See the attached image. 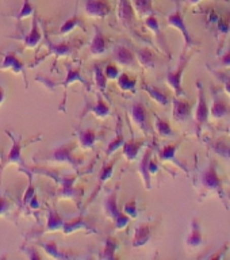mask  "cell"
Returning a JSON list of instances; mask_svg holds the SVG:
<instances>
[{"mask_svg": "<svg viewBox=\"0 0 230 260\" xmlns=\"http://www.w3.org/2000/svg\"><path fill=\"white\" fill-rule=\"evenodd\" d=\"M226 132H227V134H229V136H230V125L227 126V130H226Z\"/></svg>", "mask_w": 230, "mask_h": 260, "instance_id": "cell-53", "label": "cell"}, {"mask_svg": "<svg viewBox=\"0 0 230 260\" xmlns=\"http://www.w3.org/2000/svg\"><path fill=\"white\" fill-rule=\"evenodd\" d=\"M202 2V0H188V3L191 4V6H196V4H199Z\"/></svg>", "mask_w": 230, "mask_h": 260, "instance_id": "cell-52", "label": "cell"}, {"mask_svg": "<svg viewBox=\"0 0 230 260\" xmlns=\"http://www.w3.org/2000/svg\"><path fill=\"white\" fill-rule=\"evenodd\" d=\"M137 61L142 68L153 69L156 67V54L149 48H141L136 52Z\"/></svg>", "mask_w": 230, "mask_h": 260, "instance_id": "cell-34", "label": "cell"}, {"mask_svg": "<svg viewBox=\"0 0 230 260\" xmlns=\"http://www.w3.org/2000/svg\"><path fill=\"white\" fill-rule=\"evenodd\" d=\"M229 111L230 107L227 105V102L221 95H217L213 91V105H211L210 109L211 117L214 118V119H222V118L229 115Z\"/></svg>", "mask_w": 230, "mask_h": 260, "instance_id": "cell-28", "label": "cell"}, {"mask_svg": "<svg viewBox=\"0 0 230 260\" xmlns=\"http://www.w3.org/2000/svg\"><path fill=\"white\" fill-rule=\"evenodd\" d=\"M79 145V142H67L62 145H58L50 150V153L44 157H32V160L37 162H54V164H68L77 170L83 164L81 158H77L73 156V152Z\"/></svg>", "mask_w": 230, "mask_h": 260, "instance_id": "cell-4", "label": "cell"}, {"mask_svg": "<svg viewBox=\"0 0 230 260\" xmlns=\"http://www.w3.org/2000/svg\"><path fill=\"white\" fill-rule=\"evenodd\" d=\"M152 157H153V152H152L150 148H148L144 156H142V158L140 160V164H138V174L141 176L146 190L152 188V175L149 172V161L152 160Z\"/></svg>", "mask_w": 230, "mask_h": 260, "instance_id": "cell-27", "label": "cell"}, {"mask_svg": "<svg viewBox=\"0 0 230 260\" xmlns=\"http://www.w3.org/2000/svg\"><path fill=\"white\" fill-rule=\"evenodd\" d=\"M93 80H95V87L97 88V92L105 95L106 89H107V76L105 75V69L102 68L101 65H93Z\"/></svg>", "mask_w": 230, "mask_h": 260, "instance_id": "cell-39", "label": "cell"}, {"mask_svg": "<svg viewBox=\"0 0 230 260\" xmlns=\"http://www.w3.org/2000/svg\"><path fill=\"white\" fill-rule=\"evenodd\" d=\"M171 103H172V117L175 121L184 122L190 118L192 111V105L190 101H187L186 98L175 96Z\"/></svg>", "mask_w": 230, "mask_h": 260, "instance_id": "cell-20", "label": "cell"}, {"mask_svg": "<svg viewBox=\"0 0 230 260\" xmlns=\"http://www.w3.org/2000/svg\"><path fill=\"white\" fill-rule=\"evenodd\" d=\"M20 252L24 253L26 257H28V259H41V255L40 252H38V249L34 247H30L27 244H22V245H20Z\"/></svg>", "mask_w": 230, "mask_h": 260, "instance_id": "cell-45", "label": "cell"}, {"mask_svg": "<svg viewBox=\"0 0 230 260\" xmlns=\"http://www.w3.org/2000/svg\"><path fill=\"white\" fill-rule=\"evenodd\" d=\"M65 221H67V219H64V217H61L60 213H58L56 209H53L52 206H48V221H46L45 228L42 231L31 232V233L28 235V237H31V236H42L45 235V233L62 231Z\"/></svg>", "mask_w": 230, "mask_h": 260, "instance_id": "cell-18", "label": "cell"}, {"mask_svg": "<svg viewBox=\"0 0 230 260\" xmlns=\"http://www.w3.org/2000/svg\"><path fill=\"white\" fill-rule=\"evenodd\" d=\"M191 60V54H187L186 52H183L180 54V58H179V64L178 67L172 71H168L166 77V83L167 85L170 87L172 91L175 92L176 96L180 98H186V92L182 87V80H183V73L186 71L187 65Z\"/></svg>", "mask_w": 230, "mask_h": 260, "instance_id": "cell-9", "label": "cell"}, {"mask_svg": "<svg viewBox=\"0 0 230 260\" xmlns=\"http://www.w3.org/2000/svg\"><path fill=\"white\" fill-rule=\"evenodd\" d=\"M42 172V175H46L49 178H52L54 180L58 190H57V197L58 198H68L73 199L77 205H80V199L83 197V190L75 187V183L77 182V179L80 175H60L50 172L49 170H42V168H34L32 172Z\"/></svg>", "mask_w": 230, "mask_h": 260, "instance_id": "cell-2", "label": "cell"}, {"mask_svg": "<svg viewBox=\"0 0 230 260\" xmlns=\"http://www.w3.org/2000/svg\"><path fill=\"white\" fill-rule=\"evenodd\" d=\"M0 157H2V154H0Z\"/></svg>", "mask_w": 230, "mask_h": 260, "instance_id": "cell-54", "label": "cell"}, {"mask_svg": "<svg viewBox=\"0 0 230 260\" xmlns=\"http://www.w3.org/2000/svg\"><path fill=\"white\" fill-rule=\"evenodd\" d=\"M213 73H214L215 76L218 77L219 80L222 81L223 89H225V92L230 96V75H223V73H218V72H215V71H213Z\"/></svg>", "mask_w": 230, "mask_h": 260, "instance_id": "cell-48", "label": "cell"}, {"mask_svg": "<svg viewBox=\"0 0 230 260\" xmlns=\"http://www.w3.org/2000/svg\"><path fill=\"white\" fill-rule=\"evenodd\" d=\"M217 26V31L218 34L222 36V38L227 36V32L230 31V16H222V18H218L217 16V20L213 22Z\"/></svg>", "mask_w": 230, "mask_h": 260, "instance_id": "cell-43", "label": "cell"}, {"mask_svg": "<svg viewBox=\"0 0 230 260\" xmlns=\"http://www.w3.org/2000/svg\"><path fill=\"white\" fill-rule=\"evenodd\" d=\"M158 170H160V166H158L157 158L152 157V160H150V161H149V172H150V175L157 174Z\"/></svg>", "mask_w": 230, "mask_h": 260, "instance_id": "cell-50", "label": "cell"}, {"mask_svg": "<svg viewBox=\"0 0 230 260\" xmlns=\"http://www.w3.org/2000/svg\"><path fill=\"white\" fill-rule=\"evenodd\" d=\"M45 46L48 48V52L44 57L41 58H37V61L30 67V68H34L38 62L44 61L46 57L54 56V65L57 64V61L60 60L61 57H69L72 56L73 53L79 50V48L81 46L80 41H62V42H58V44H53L52 41L49 40L48 34H45Z\"/></svg>", "mask_w": 230, "mask_h": 260, "instance_id": "cell-7", "label": "cell"}, {"mask_svg": "<svg viewBox=\"0 0 230 260\" xmlns=\"http://www.w3.org/2000/svg\"><path fill=\"white\" fill-rule=\"evenodd\" d=\"M6 99H7V91H6V88H4L3 85L0 84V106L3 105L4 102H6Z\"/></svg>", "mask_w": 230, "mask_h": 260, "instance_id": "cell-51", "label": "cell"}, {"mask_svg": "<svg viewBox=\"0 0 230 260\" xmlns=\"http://www.w3.org/2000/svg\"><path fill=\"white\" fill-rule=\"evenodd\" d=\"M65 68H67V77H65L64 81H52L49 77L44 76V75H37L36 77V81H40V83H42L45 87H48V88L52 89V91L54 89V87H57V85H64L65 93H64V99H62V103L60 105V111H65V103H67V89H68L69 85L73 84V83H76V81H79V83H81V84L84 85L85 88L88 89V91L91 89L88 81L81 76L80 65H79V67H73L72 62H65Z\"/></svg>", "mask_w": 230, "mask_h": 260, "instance_id": "cell-3", "label": "cell"}, {"mask_svg": "<svg viewBox=\"0 0 230 260\" xmlns=\"http://www.w3.org/2000/svg\"><path fill=\"white\" fill-rule=\"evenodd\" d=\"M121 247L119 240H117L114 236H109L105 241V247H103V252H102L101 257L106 260H113L117 257V251Z\"/></svg>", "mask_w": 230, "mask_h": 260, "instance_id": "cell-36", "label": "cell"}, {"mask_svg": "<svg viewBox=\"0 0 230 260\" xmlns=\"http://www.w3.org/2000/svg\"><path fill=\"white\" fill-rule=\"evenodd\" d=\"M145 26L149 31H152L154 34V37H156V42H157V45L160 46V49H161L162 52L166 53L167 56L171 57L170 48H168V44H167L166 37H164V34L161 32V30H160V23H158L157 16L156 15L148 16V18L145 19Z\"/></svg>", "mask_w": 230, "mask_h": 260, "instance_id": "cell-25", "label": "cell"}, {"mask_svg": "<svg viewBox=\"0 0 230 260\" xmlns=\"http://www.w3.org/2000/svg\"><path fill=\"white\" fill-rule=\"evenodd\" d=\"M154 232V223L153 222H141L140 225L136 226L134 229L133 243L132 247L133 248H141L144 245L149 243L152 236Z\"/></svg>", "mask_w": 230, "mask_h": 260, "instance_id": "cell-19", "label": "cell"}, {"mask_svg": "<svg viewBox=\"0 0 230 260\" xmlns=\"http://www.w3.org/2000/svg\"><path fill=\"white\" fill-rule=\"evenodd\" d=\"M115 162H117V160H113V161L105 162V164L102 166L101 174H99V179H97V187H96V190H95V194H96L97 190H101L102 187L105 186L106 183L109 182L110 179H111L114 172V167H115Z\"/></svg>", "mask_w": 230, "mask_h": 260, "instance_id": "cell-40", "label": "cell"}, {"mask_svg": "<svg viewBox=\"0 0 230 260\" xmlns=\"http://www.w3.org/2000/svg\"><path fill=\"white\" fill-rule=\"evenodd\" d=\"M203 244V236H202V229H201V222H199V218L195 215L191 219L190 225V232L187 235L186 239V245L188 249L194 251V249H198L199 247H202Z\"/></svg>", "mask_w": 230, "mask_h": 260, "instance_id": "cell-24", "label": "cell"}, {"mask_svg": "<svg viewBox=\"0 0 230 260\" xmlns=\"http://www.w3.org/2000/svg\"><path fill=\"white\" fill-rule=\"evenodd\" d=\"M113 58L117 64L122 65V67H133L137 61V57L132 52V49H129L125 45H117L114 48Z\"/></svg>", "mask_w": 230, "mask_h": 260, "instance_id": "cell-26", "label": "cell"}, {"mask_svg": "<svg viewBox=\"0 0 230 260\" xmlns=\"http://www.w3.org/2000/svg\"><path fill=\"white\" fill-rule=\"evenodd\" d=\"M132 3L140 19H146L148 16L154 15L153 0H132Z\"/></svg>", "mask_w": 230, "mask_h": 260, "instance_id": "cell-33", "label": "cell"}, {"mask_svg": "<svg viewBox=\"0 0 230 260\" xmlns=\"http://www.w3.org/2000/svg\"><path fill=\"white\" fill-rule=\"evenodd\" d=\"M125 137H123V132H122V126H121V119L117 122V133H115V137L110 141L109 146H107V149H106V156L109 157L111 154L118 150L121 146H123L125 144Z\"/></svg>", "mask_w": 230, "mask_h": 260, "instance_id": "cell-38", "label": "cell"}, {"mask_svg": "<svg viewBox=\"0 0 230 260\" xmlns=\"http://www.w3.org/2000/svg\"><path fill=\"white\" fill-rule=\"evenodd\" d=\"M105 75L109 80H117L121 72H119V68L115 64H107L105 68Z\"/></svg>", "mask_w": 230, "mask_h": 260, "instance_id": "cell-46", "label": "cell"}, {"mask_svg": "<svg viewBox=\"0 0 230 260\" xmlns=\"http://www.w3.org/2000/svg\"><path fill=\"white\" fill-rule=\"evenodd\" d=\"M118 87L122 91H127V92H136V87H137V79L130 76L127 73H121L119 77L117 79Z\"/></svg>", "mask_w": 230, "mask_h": 260, "instance_id": "cell-41", "label": "cell"}, {"mask_svg": "<svg viewBox=\"0 0 230 260\" xmlns=\"http://www.w3.org/2000/svg\"><path fill=\"white\" fill-rule=\"evenodd\" d=\"M38 247H41L45 251V253L49 256V257H53V259H67L68 257V253L64 251H61L57 243L54 240H49V241H38Z\"/></svg>", "mask_w": 230, "mask_h": 260, "instance_id": "cell-32", "label": "cell"}, {"mask_svg": "<svg viewBox=\"0 0 230 260\" xmlns=\"http://www.w3.org/2000/svg\"><path fill=\"white\" fill-rule=\"evenodd\" d=\"M118 191H119V186H115V188H113L107 194L103 201V211L106 217L113 221L115 229L123 231L129 225L132 218L118 209Z\"/></svg>", "mask_w": 230, "mask_h": 260, "instance_id": "cell-6", "label": "cell"}, {"mask_svg": "<svg viewBox=\"0 0 230 260\" xmlns=\"http://www.w3.org/2000/svg\"><path fill=\"white\" fill-rule=\"evenodd\" d=\"M84 12L89 18L105 19L111 12V6L107 0H84Z\"/></svg>", "mask_w": 230, "mask_h": 260, "instance_id": "cell-17", "label": "cell"}, {"mask_svg": "<svg viewBox=\"0 0 230 260\" xmlns=\"http://www.w3.org/2000/svg\"><path fill=\"white\" fill-rule=\"evenodd\" d=\"M142 89L145 91L152 101H154L157 105L160 106H167L171 103V98L167 95L161 88L158 87H152V85L146 84V83H142Z\"/></svg>", "mask_w": 230, "mask_h": 260, "instance_id": "cell-31", "label": "cell"}, {"mask_svg": "<svg viewBox=\"0 0 230 260\" xmlns=\"http://www.w3.org/2000/svg\"><path fill=\"white\" fill-rule=\"evenodd\" d=\"M129 115L132 118V121L138 129L144 132L145 136L152 133V127L149 125V114L148 110L141 102H134L133 105L129 107Z\"/></svg>", "mask_w": 230, "mask_h": 260, "instance_id": "cell-13", "label": "cell"}, {"mask_svg": "<svg viewBox=\"0 0 230 260\" xmlns=\"http://www.w3.org/2000/svg\"><path fill=\"white\" fill-rule=\"evenodd\" d=\"M88 113H92L96 118H101V119H105V118L110 117L111 115V109H110V105L105 101V98L102 96L101 92H97V98L95 103H89L87 102L84 106V109L81 111V114L79 115L80 119L87 115Z\"/></svg>", "mask_w": 230, "mask_h": 260, "instance_id": "cell-15", "label": "cell"}, {"mask_svg": "<svg viewBox=\"0 0 230 260\" xmlns=\"http://www.w3.org/2000/svg\"><path fill=\"white\" fill-rule=\"evenodd\" d=\"M36 12V7L32 6L31 0H23V3H22V7L19 8V11L15 12V14H8V15L4 16H6V18H11V19L16 20L18 23H20V22L23 19H26V18H31Z\"/></svg>", "mask_w": 230, "mask_h": 260, "instance_id": "cell-35", "label": "cell"}, {"mask_svg": "<svg viewBox=\"0 0 230 260\" xmlns=\"http://www.w3.org/2000/svg\"><path fill=\"white\" fill-rule=\"evenodd\" d=\"M123 213H125L126 215H129L130 218H137L138 217L137 201H136V199H133V201L126 202L125 206H123Z\"/></svg>", "mask_w": 230, "mask_h": 260, "instance_id": "cell-44", "label": "cell"}, {"mask_svg": "<svg viewBox=\"0 0 230 260\" xmlns=\"http://www.w3.org/2000/svg\"><path fill=\"white\" fill-rule=\"evenodd\" d=\"M12 207H14V201L11 199V197L7 192L6 194L0 192V217L8 215Z\"/></svg>", "mask_w": 230, "mask_h": 260, "instance_id": "cell-42", "label": "cell"}, {"mask_svg": "<svg viewBox=\"0 0 230 260\" xmlns=\"http://www.w3.org/2000/svg\"><path fill=\"white\" fill-rule=\"evenodd\" d=\"M145 145V140H130V141H125L123 146H122V154L127 161H134L137 158L140 150L142 146Z\"/></svg>", "mask_w": 230, "mask_h": 260, "instance_id": "cell-29", "label": "cell"}, {"mask_svg": "<svg viewBox=\"0 0 230 260\" xmlns=\"http://www.w3.org/2000/svg\"><path fill=\"white\" fill-rule=\"evenodd\" d=\"M77 231H85L88 233H96V229L93 226L92 223L89 222L88 219L83 217V215H79V217H75L72 219H67L64 223V228H62V233L64 235H71V233H75Z\"/></svg>", "mask_w": 230, "mask_h": 260, "instance_id": "cell-21", "label": "cell"}, {"mask_svg": "<svg viewBox=\"0 0 230 260\" xmlns=\"http://www.w3.org/2000/svg\"><path fill=\"white\" fill-rule=\"evenodd\" d=\"M136 15L137 14L134 11L133 3L130 0H118L117 18L123 27L132 30L136 23Z\"/></svg>", "mask_w": 230, "mask_h": 260, "instance_id": "cell-16", "label": "cell"}, {"mask_svg": "<svg viewBox=\"0 0 230 260\" xmlns=\"http://www.w3.org/2000/svg\"><path fill=\"white\" fill-rule=\"evenodd\" d=\"M213 149L217 152V153H219L221 156H223V157H227L230 158V146H227L225 142H215V144H213Z\"/></svg>", "mask_w": 230, "mask_h": 260, "instance_id": "cell-47", "label": "cell"}, {"mask_svg": "<svg viewBox=\"0 0 230 260\" xmlns=\"http://www.w3.org/2000/svg\"><path fill=\"white\" fill-rule=\"evenodd\" d=\"M8 38L12 40L22 41L23 42V50L26 49H37L40 46L41 41H42V30L40 27V22H38V15L37 12L32 15V22H31V28L27 34L23 36H10Z\"/></svg>", "mask_w": 230, "mask_h": 260, "instance_id": "cell-12", "label": "cell"}, {"mask_svg": "<svg viewBox=\"0 0 230 260\" xmlns=\"http://www.w3.org/2000/svg\"><path fill=\"white\" fill-rule=\"evenodd\" d=\"M196 89H198V105L195 110V133L196 137L201 138L203 127L207 125L209 117H210V107L207 103L206 92L203 88L202 81H196Z\"/></svg>", "mask_w": 230, "mask_h": 260, "instance_id": "cell-10", "label": "cell"}, {"mask_svg": "<svg viewBox=\"0 0 230 260\" xmlns=\"http://www.w3.org/2000/svg\"><path fill=\"white\" fill-rule=\"evenodd\" d=\"M199 186L202 187L206 194L213 192V194L218 195L225 203V207H227L226 202H225V191H223L222 180H221V176L218 174V166L214 160H210L206 168L199 175Z\"/></svg>", "mask_w": 230, "mask_h": 260, "instance_id": "cell-5", "label": "cell"}, {"mask_svg": "<svg viewBox=\"0 0 230 260\" xmlns=\"http://www.w3.org/2000/svg\"><path fill=\"white\" fill-rule=\"evenodd\" d=\"M93 28H95V32H93L92 40H91V44H89V53L93 57L105 56L107 50H109V41H107L101 27L95 26Z\"/></svg>", "mask_w": 230, "mask_h": 260, "instance_id": "cell-22", "label": "cell"}, {"mask_svg": "<svg viewBox=\"0 0 230 260\" xmlns=\"http://www.w3.org/2000/svg\"><path fill=\"white\" fill-rule=\"evenodd\" d=\"M180 142L182 141L174 142V144H167V145L158 148L156 153H157V158L160 160V161L171 162V164H174V166H176L178 168H180L183 172L188 174V168L186 167V164H183V162L176 157V153H178Z\"/></svg>", "mask_w": 230, "mask_h": 260, "instance_id": "cell-14", "label": "cell"}, {"mask_svg": "<svg viewBox=\"0 0 230 260\" xmlns=\"http://www.w3.org/2000/svg\"><path fill=\"white\" fill-rule=\"evenodd\" d=\"M219 64L225 67V68H230V49L223 53V54H221V57H219Z\"/></svg>", "mask_w": 230, "mask_h": 260, "instance_id": "cell-49", "label": "cell"}, {"mask_svg": "<svg viewBox=\"0 0 230 260\" xmlns=\"http://www.w3.org/2000/svg\"><path fill=\"white\" fill-rule=\"evenodd\" d=\"M154 132L162 138L175 137V132L171 127L170 122L164 118H160L156 114H154Z\"/></svg>", "mask_w": 230, "mask_h": 260, "instance_id": "cell-37", "label": "cell"}, {"mask_svg": "<svg viewBox=\"0 0 230 260\" xmlns=\"http://www.w3.org/2000/svg\"><path fill=\"white\" fill-rule=\"evenodd\" d=\"M167 24L171 27L176 28L183 37L184 41V52H187L190 48H195L198 45V41H195L192 36L190 34V30L187 27L186 20H184V15H183L182 8H180V3L176 0L175 8L167 15Z\"/></svg>", "mask_w": 230, "mask_h": 260, "instance_id": "cell-8", "label": "cell"}, {"mask_svg": "<svg viewBox=\"0 0 230 260\" xmlns=\"http://www.w3.org/2000/svg\"><path fill=\"white\" fill-rule=\"evenodd\" d=\"M75 134H76L79 146L83 150L93 149L95 145H96L97 140L101 138L99 132H96L95 129H91V127H87V129H76Z\"/></svg>", "mask_w": 230, "mask_h": 260, "instance_id": "cell-23", "label": "cell"}, {"mask_svg": "<svg viewBox=\"0 0 230 260\" xmlns=\"http://www.w3.org/2000/svg\"><path fill=\"white\" fill-rule=\"evenodd\" d=\"M77 27H80V28H83V30H85L84 20L81 19L80 16L77 15V12H75L72 16H69L68 19L65 20L64 23L61 24L60 28H58V31H57L56 34L57 36H61V37L68 36L69 32H72L73 30Z\"/></svg>", "mask_w": 230, "mask_h": 260, "instance_id": "cell-30", "label": "cell"}, {"mask_svg": "<svg viewBox=\"0 0 230 260\" xmlns=\"http://www.w3.org/2000/svg\"><path fill=\"white\" fill-rule=\"evenodd\" d=\"M6 134H7L10 140H11V149L7 153V156H3L2 154V160H0V175L3 172L7 167L10 166H16L18 170L20 172H23L28 176V178H32V170L28 168V166L24 162L23 158V149L24 148H28V146L34 144V142L40 141L42 136H36V137L30 138V140H23L22 136H14V134L10 132V130H6Z\"/></svg>", "mask_w": 230, "mask_h": 260, "instance_id": "cell-1", "label": "cell"}, {"mask_svg": "<svg viewBox=\"0 0 230 260\" xmlns=\"http://www.w3.org/2000/svg\"><path fill=\"white\" fill-rule=\"evenodd\" d=\"M0 56L3 57V60L0 62V71H11L15 75H20L23 77L24 87L28 88L27 77H26V65L20 60L16 52L8 50V52H0Z\"/></svg>", "mask_w": 230, "mask_h": 260, "instance_id": "cell-11", "label": "cell"}]
</instances>
